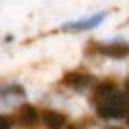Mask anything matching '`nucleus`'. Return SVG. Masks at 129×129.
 Wrapping results in <instances>:
<instances>
[{"mask_svg":"<svg viewBox=\"0 0 129 129\" xmlns=\"http://www.w3.org/2000/svg\"><path fill=\"white\" fill-rule=\"evenodd\" d=\"M41 119L47 129H62L66 126V116L54 110H43Z\"/></svg>","mask_w":129,"mask_h":129,"instance_id":"obj_6","label":"nucleus"},{"mask_svg":"<svg viewBox=\"0 0 129 129\" xmlns=\"http://www.w3.org/2000/svg\"><path fill=\"white\" fill-rule=\"evenodd\" d=\"M96 114L103 119H119L129 114V95L116 90L101 96H93Z\"/></svg>","mask_w":129,"mask_h":129,"instance_id":"obj_1","label":"nucleus"},{"mask_svg":"<svg viewBox=\"0 0 129 129\" xmlns=\"http://www.w3.org/2000/svg\"><path fill=\"white\" fill-rule=\"evenodd\" d=\"M106 129H123V127H118V126H111V127H106Z\"/></svg>","mask_w":129,"mask_h":129,"instance_id":"obj_10","label":"nucleus"},{"mask_svg":"<svg viewBox=\"0 0 129 129\" xmlns=\"http://www.w3.org/2000/svg\"><path fill=\"white\" fill-rule=\"evenodd\" d=\"M124 88H126V93L129 95V77L126 79V82H124Z\"/></svg>","mask_w":129,"mask_h":129,"instance_id":"obj_8","label":"nucleus"},{"mask_svg":"<svg viewBox=\"0 0 129 129\" xmlns=\"http://www.w3.org/2000/svg\"><path fill=\"white\" fill-rule=\"evenodd\" d=\"M64 85L74 88V90H83L93 82V77L88 74H82V72H69L64 75Z\"/></svg>","mask_w":129,"mask_h":129,"instance_id":"obj_4","label":"nucleus"},{"mask_svg":"<svg viewBox=\"0 0 129 129\" xmlns=\"http://www.w3.org/2000/svg\"><path fill=\"white\" fill-rule=\"evenodd\" d=\"M127 126H129V118H127Z\"/></svg>","mask_w":129,"mask_h":129,"instance_id":"obj_11","label":"nucleus"},{"mask_svg":"<svg viewBox=\"0 0 129 129\" xmlns=\"http://www.w3.org/2000/svg\"><path fill=\"white\" fill-rule=\"evenodd\" d=\"M0 129H10V118L0 114Z\"/></svg>","mask_w":129,"mask_h":129,"instance_id":"obj_7","label":"nucleus"},{"mask_svg":"<svg viewBox=\"0 0 129 129\" xmlns=\"http://www.w3.org/2000/svg\"><path fill=\"white\" fill-rule=\"evenodd\" d=\"M103 20H105V13H96V15L90 16V18L66 23V25H62V29L64 31H74V33H77V31H88V29H93V28H96L98 25H101Z\"/></svg>","mask_w":129,"mask_h":129,"instance_id":"obj_3","label":"nucleus"},{"mask_svg":"<svg viewBox=\"0 0 129 129\" xmlns=\"http://www.w3.org/2000/svg\"><path fill=\"white\" fill-rule=\"evenodd\" d=\"M67 129H79V127H77L75 124H70V126H67Z\"/></svg>","mask_w":129,"mask_h":129,"instance_id":"obj_9","label":"nucleus"},{"mask_svg":"<svg viewBox=\"0 0 129 129\" xmlns=\"http://www.w3.org/2000/svg\"><path fill=\"white\" fill-rule=\"evenodd\" d=\"M88 47H91L93 52H98L106 57H113V59H124V57L129 56V44L127 43H108V44L90 43Z\"/></svg>","mask_w":129,"mask_h":129,"instance_id":"obj_2","label":"nucleus"},{"mask_svg":"<svg viewBox=\"0 0 129 129\" xmlns=\"http://www.w3.org/2000/svg\"><path fill=\"white\" fill-rule=\"evenodd\" d=\"M16 118H18V123L23 124V126H35L39 121V114L38 111L35 110V106L29 103H25L18 108V113H16Z\"/></svg>","mask_w":129,"mask_h":129,"instance_id":"obj_5","label":"nucleus"}]
</instances>
